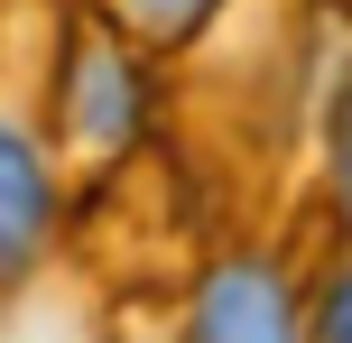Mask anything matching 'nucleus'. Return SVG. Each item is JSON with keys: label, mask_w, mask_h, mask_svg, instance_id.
<instances>
[{"label": "nucleus", "mask_w": 352, "mask_h": 343, "mask_svg": "<svg viewBox=\"0 0 352 343\" xmlns=\"http://www.w3.org/2000/svg\"><path fill=\"white\" fill-rule=\"evenodd\" d=\"M186 343H297V307L269 269H213L204 297H195V334Z\"/></svg>", "instance_id": "obj_1"}, {"label": "nucleus", "mask_w": 352, "mask_h": 343, "mask_svg": "<svg viewBox=\"0 0 352 343\" xmlns=\"http://www.w3.org/2000/svg\"><path fill=\"white\" fill-rule=\"evenodd\" d=\"M47 241V177L19 130H0V269H28Z\"/></svg>", "instance_id": "obj_2"}, {"label": "nucleus", "mask_w": 352, "mask_h": 343, "mask_svg": "<svg viewBox=\"0 0 352 343\" xmlns=\"http://www.w3.org/2000/svg\"><path fill=\"white\" fill-rule=\"evenodd\" d=\"M74 130L84 140H121L130 130V74L111 56H84V74H74Z\"/></svg>", "instance_id": "obj_3"}, {"label": "nucleus", "mask_w": 352, "mask_h": 343, "mask_svg": "<svg viewBox=\"0 0 352 343\" xmlns=\"http://www.w3.org/2000/svg\"><path fill=\"white\" fill-rule=\"evenodd\" d=\"M316 343H352V269L324 288V316H316Z\"/></svg>", "instance_id": "obj_4"}, {"label": "nucleus", "mask_w": 352, "mask_h": 343, "mask_svg": "<svg viewBox=\"0 0 352 343\" xmlns=\"http://www.w3.org/2000/svg\"><path fill=\"white\" fill-rule=\"evenodd\" d=\"M130 10H140L148 28H195V19H204L213 0H130Z\"/></svg>", "instance_id": "obj_5"}, {"label": "nucleus", "mask_w": 352, "mask_h": 343, "mask_svg": "<svg viewBox=\"0 0 352 343\" xmlns=\"http://www.w3.org/2000/svg\"><path fill=\"white\" fill-rule=\"evenodd\" d=\"M334 177H343V204H352V102H343V130H334Z\"/></svg>", "instance_id": "obj_6"}]
</instances>
